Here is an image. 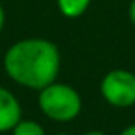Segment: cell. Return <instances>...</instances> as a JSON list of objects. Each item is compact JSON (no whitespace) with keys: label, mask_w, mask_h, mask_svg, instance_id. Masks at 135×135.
<instances>
[{"label":"cell","mask_w":135,"mask_h":135,"mask_svg":"<svg viewBox=\"0 0 135 135\" xmlns=\"http://www.w3.org/2000/svg\"><path fill=\"white\" fill-rule=\"evenodd\" d=\"M56 3H58V9L63 16L74 19V17H79L86 12L91 0H56Z\"/></svg>","instance_id":"5b68a950"},{"label":"cell","mask_w":135,"mask_h":135,"mask_svg":"<svg viewBox=\"0 0 135 135\" xmlns=\"http://www.w3.org/2000/svg\"><path fill=\"white\" fill-rule=\"evenodd\" d=\"M38 106L41 113L58 123L72 122L82 109V99L74 87L60 82H51L40 89Z\"/></svg>","instance_id":"7a4b0ae2"},{"label":"cell","mask_w":135,"mask_h":135,"mask_svg":"<svg viewBox=\"0 0 135 135\" xmlns=\"http://www.w3.org/2000/svg\"><path fill=\"white\" fill-rule=\"evenodd\" d=\"M128 17H130V21L135 24V0H132V2H130V7H128Z\"/></svg>","instance_id":"52a82bcc"},{"label":"cell","mask_w":135,"mask_h":135,"mask_svg":"<svg viewBox=\"0 0 135 135\" xmlns=\"http://www.w3.org/2000/svg\"><path fill=\"white\" fill-rule=\"evenodd\" d=\"M22 120V106L14 92L0 86V133L12 132Z\"/></svg>","instance_id":"277c9868"},{"label":"cell","mask_w":135,"mask_h":135,"mask_svg":"<svg viewBox=\"0 0 135 135\" xmlns=\"http://www.w3.org/2000/svg\"><path fill=\"white\" fill-rule=\"evenodd\" d=\"M3 69L16 84L40 91L58 77L60 51L45 38H26L7 50Z\"/></svg>","instance_id":"6da1fadb"},{"label":"cell","mask_w":135,"mask_h":135,"mask_svg":"<svg viewBox=\"0 0 135 135\" xmlns=\"http://www.w3.org/2000/svg\"><path fill=\"white\" fill-rule=\"evenodd\" d=\"M12 135H46L45 128L33 120H21L12 128Z\"/></svg>","instance_id":"8992f818"},{"label":"cell","mask_w":135,"mask_h":135,"mask_svg":"<svg viewBox=\"0 0 135 135\" xmlns=\"http://www.w3.org/2000/svg\"><path fill=\"white\" fill-rule=\"evenodd\" d=\"M84 135H106V133H103V132H99V130H91V132H86Z\"/></svg>","instance_id":"30bf717a"},{"label":"cell","mask_w":135,"mask_h":135,"mask_svg":"<svg viewBox=\"0 0 135 135\" xmlns=\"http://www.w3.org/2000/svg\"><path fill=\"white\" fill-rule=\"evenodd\" d=\"M58 135H69V133H58Z\"/></svg>","instance_id":"8fae6325"},{"label":"cell","mask_w":135,"mask_h":135,"mask_svg":"<svg viewBox=\"0 0 135 135\" xmlns=\"http://www.w3.org/2000/svg\"><path fill=\"white\" fill-rule=\"evenodd\" d=\"M3 26H5V10H3V7L0 5V33H2Z\"/></svg>","instance_id":"ba28073f"},{"label":"cell","mask_w":135,"mask_h":135,"mask_svg":"<svg viewBox=\"0 0 135 135\" xmlns=\"http://www.w3.org/2000/svg\"><path fill=\"white\" fill-rule=\"evenodd\" d=\"M120 135H135V125H130V127H127L125 130H123Z\"/></svg>","instance_id":"9c48e42d"},{"label":"cell","mask_w":135,"mask_h":135,"mask_svg":"<svg viewBox=\"0 0 135 135\" xmlns=\"http://www.w3.org/2000/svg\"><path fill=\"white\" fill-rule=\"evenodd\" d=\"M101 96L116 108L135 104V74L128 70H111L101 80Z\"/></svg>","instance_id":"3957f363"}]
</instances>
